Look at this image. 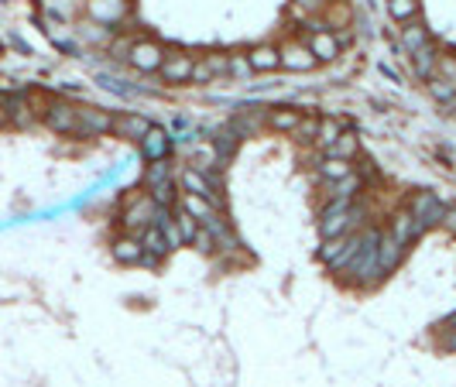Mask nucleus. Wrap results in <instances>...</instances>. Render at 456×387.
<instances>
[{
	"label": "nucleus",
	"mask_w": 456,
	"mask_h": 387,
	"mask_svg": "<svg viewBox=\"0 0 456 387\" xmlns=\"http://www.w3.org/2000/svg\"><path fill=\"white\" fill-rule=\"evenodd\" d=\"M192 65H196V55L189 52H165V62H161L158 76L168 82V86H182L192 79Z\"/></svg>",
	"instance_id": "423d86ee"
},
{
	"label": "nucleus",
	"mask_w": 456,
	"mask_h": 387,
	"mask_svg": "<svg viewBox=\"0 0 456 387\" xmlns=\"http://www.w3.org/2000/svg\"><path fill=\"white\" fill-rule=\"evenodd\" d=\"M425 86H429L433 99H439V103H450L453 99L456 103V82H450V79H443V76H433V79H425Z\"/></svg>",
	"instance_id": "393cba45"
},
{
	"label": "nucleus",
	"mask_w": 456,
	"mask_h": 387,
	"mask_svg": "<svg viewBox=\"0 0 456 387\" xmlns=\"http://www.w3.org/2000/svg\"><path fill=\"white\" fill-rule=\"evenodd\" d=\"M168 178H172V172H168V158H165V161H151V168L144 172V185H148V192H151L155 185L168 182Z\"/></svg>",
	"instance_id": "a878e982"
},
{
	"label": "nucleus",
	"mask_w": 456,
	"mask_h": 387,
	"mask_svg": "<svg viewBox=\"0 0 456 387\" xmlns=\"http://www.w3.org/2000/svg\"><path fill=\"white\" fill-rule=\"evenodd\" d=\"M302 110H295V107H275V110H268V116H264V124L271 127V131H278V134H295L298 120H302Z\"/></svg>",
	"instance_id": "a211bd4d"
},
{
	"label": "nucleus",
	"mask_w": 456,
	"mask_h": 387,
	"mask_svg": "<svg viewBox=\"0 0 456 387\" xmlns=\"http://www.w3.org/2000/svg\"><path fill=\"white\" fill-rule=\"evenodd\" d=\"M175 227H179V233H182V240H185V244H192V240H196L199 219H192V216L185 213V209H179V206H175Z\"/></svg>",
	"instance_id": "bb28decb"
},
{
	"label": "nucleus",
	"mask_w": 456,
	"mask_h": 387,
	"mask_svg": "<svg viewBox=\"0 0 456 387\" xmlns=\"http://www.w3.org/2000/svg\"><path fill=\"white\" fill-rule=\"evenodd\" d=\"M227 76H234L237 82H247V79L254 76V69H251V62H247V55H230V65H227Z\"/></svg>",
	"instance_id": "c85d7f7f"
},
{
	"label": "nucleus",
	"mask_w": 456,
	"mask_h": 387,
	"mask_svg": "<svg viewBox=\"0 0 456 387\" xmlns=\"http://www.w3.org/2000/svg\"><path fill=\"white\" fill-rule=\"evenodd\" d=\"M110 254H114V261L117 264H141V257H144V247H141V236L138 233H120L110 240Z\"/></svg>",
	"instance_id": "f8f14e48"
},
{
	"label": "nucleus",
	"mask_w": 456,
	"mask_h": 387,
	"mask_svg": "<svg viewBox=\"0 0 456 387\" xmlns=\"http://www.w3.org/2000/svg\"><path fill=\"white\" fill-rule=\"evenodd\" d=\"M401 48L412 55V52H418V48H425L429 41H433V31H429V24L425 21H408V24H401Z\"/></svg>",
	"instance_id": "f3484780"
},
{
	"label": "nucleus",
	"mask_w": 456,
	"mask_h": 387,
	"mask_svg": "<svg viewBox=\"0 0 456 387\" xmlns=\"http://www.w3.org/2000/svg\"><path fill=\"white\" fill-rule=\"evenodd\" d=\"M443 202H439L436 192H412L408 199V213L416 216V223L422 227V233L429 230V227H439V219H443Z\"/></svg>",
	"instance_id": "39448f33"
},
{
	"label": "nucleus",
	"mask_w": 456,
	"mask_h": 387,
	"mask_svg": "<svg viewBox=\"0 0 456 387\" xmlns=\"http://www.w3.org/2000/svg\"><path fill=\"white\" fill-rule=\"evenodd\" d=\"M446 326H450V329H456V312L450 315V319H446Z\"/></svg>",
	"instance_id": "c9c22d12"
},
{
	"label": "nucleus",
	"mask_w": 456,
	"mask_h": 387,
	"mask_svg": "<svg viewBox=\"0 0 456 387\" xmlns=\"http://www.w3.org/2000/svg\"><path fill=\"white\" fill-rule=\"evenodd\" d=\"M45 127L52 131V134H72L76 137V127H80V116H76V103H69V99H52L48 107H45Z\"/></svg>",
	"instance_id": "20e7f679"
},
{
	"label": "nucleus",
	"mask_w": 456,
	"mask_h": 387,
	"mask_svg": "<svg viewBox=\"0 0 456 387\" xmlns=\"http://www.w3.org/2000/svg\"><path fill=\"white\" fill-rule=\"evenodd\" d=\"M86 11H89V18L97 21V24L117 31V24L127 18V11H131V0H89Z\"/></svg>",
	"instance_id": "1a4fd4ad"
},
{
	"label": "nucleus",
	"mask_w": 456,
	"mask_h": 387,
	"mask_svg": "<svg viewBox=\"0 0 456 387\" xmlns=\"http://www.w3.org/2000/svg\"><path fill=\"white\" fill-rule=\"evenodd\" d=\"M388 233L395 236L398 244H405V247H408L412 240H418V236H422V227H418L416 216L408 213V206H405V209H398V213L391 216V227H388Z\"/></svg>",
	"instance_id": "dca6fc26"
},
{
	"label": "nucleus",
	"mask_w": 456,
	"mask_h": 387,
	"mask_svg": "<svg viewBox=\"0 0 456 387\" xmlns=\"http://www.w3.org/2000/svg\"><path fill=\"white\" fill-rule=\"evenodd\" d=\"M408 58H412V69H416V76L422 79V82L436 76V69H439V48H436V41H429L425 48L412 52Z\"/></svg>",
	"instance_id": "aec40b11"
},
{
	"label": "nucleus",
	"mask_w": 456,
	"mask_h": 387,
	"mask_svg": "<svg viewBox=\"0 0 456 387\" xmlns=\"http://www.w3.org/2000/svg\"><path fill=\"white\" fill-rule=\"evenodd\" d=\"M124 58L138 72H158L161 62H165V45L155 38H138V41H131V48H127Z\"/></svg>",
	"instance_id": "7ed1b4c3"
},
{
	"label": "nucleus",
	"mask_w": 456,
	"mask_h": 387,
	"mask_svg": "<svg viewBox=\"0 0 456 387\" xmlns=\"http://www.w3.org/2000/svg\"><path fill=\"white\" fill-rule=\"evenodd\" d=\"M377 240H381V230H364V240H360V251L357 257L347 264V274H350V281L360 285V288H367L371 281L381 278V268H377Z\"/></svg>",
	"instance_id": "f257e3e1"
},
{
	"label": "nucleus",
	"mask_w": 456,
	"mask_h": 387,
	"mask_svg": "<svg viewBox=\"0 0 456 387\" xmlns=\"http://www.w3.org/2000/svg\"><path fill=\"white\" fill-rule=\"evenodd\" d=\"M439 227L456 236V206H446V209H443V219H439Z\"/></svg>",
	"instance_id": "473e14b6"
},
{
	"label": "nucleus",
	"mask_w": 456,
	"mask_h": 387,
	"mask_svg": "<svg viewBox=\"0 0 456 387\" xmlns=\"http://www.w3.org/2000/svg\"><path fill=\"white\" fill-rule=\"evenodd\" d=\"M357 151H360V141H357V134L354 131H343V134L326 148V155H333V158H347V161H354L357 158Z\"/></svg>",
	"instance_id": "b1692460"
},
{
	"label": "nucleus",
	"mask_w": 456,
	"mask_h": 387,
	"mask_svg": "<svg viewBox=\"0 0 456 387\" xmlns=\"http://www.w3.org/2000/svg\"><path fill=\"white\" fill-rule=\"evenodd\" d=\"M244 55H247V62H251L254 72H275V69H281V55H278L275 45H254V48L244 52Z\"/></svg>",
	"instance_id": "412c9836"
},
{
	"label": "nucleus",
	"mask_w": 456,
	"mask_h": 387,
	"mask_svg": "<svg viewBox=\"0 0 456 387\" xmlns=\"http://www.w3.org/2000/svg\"><path fill=\"white\" fill-rule=\"evenodd\" d=\"M388 14L398 24H408V21L422 18V0H388Z\"/></svg>",
	"instance_id": "5701e85b"
},
{
	"label": "nucleus",
	"mask_w": 456,
	"mask_h": 387,
	"mask_svg": "<svg viewBox=\"0 0 456 387\" xmlns=\"http://www.w3.org/2000/svg\"><path fill=\"white\" fill-rule=\"evenodd\" d=\"M443 347L450 349V353H456V329H450V336H446V343Z\"/></svg>",
	"instance_id": "f704fd0d"
},
{
	"label": "nucleus",
	"mask_w": 456,
	"mask_h": 387,
	"mask_svg": "<svg viewBox=\"0 0 456 387\" xmlns=\"http://www.w3.org/2000/svg\"><path fill=\"white\" fill-rule=\"evenodd\" d=\"M278 55H281V69H288V72H313L319 65V58L309 52L305 41H285L278 48Z\"/></svg>",
	"instance_id": "6e6552de"
},
{
	"label": "nucleus",
	"mask_w": 456,
	"mask_h": 387,
	"mask_svg": "<svg viewBox=\"0 0 456 387\" xmlns=\"http://www.w3.org/2000/svg\"><path fill=\"white\" fill-rule=\"evenodd\" d=\"M76 116H80V127H76V137H99L114 131V116L107 110H97V107H76Z\"/></svg>",
	"instance_id": "9d476101"
},
{
	"label": "nucleus",
	"mask_w": 456,
	"mask_h": 387,
	"mask_svg": "<svg viewBox=\"0 0 456 387\" xmlns=\"http://www.w3.org/2000/svg\"><path fill=\"white\" fill-rule=\"evenodd\" d=\"M179 209H185L192 219H199V227H210V223H217L223 216V206H217L213 199L196 192H179Z\"/></svg>",
	"instance_id": "0eeeda50"
},
{
	"label": "nucleus",
	"mask_w": 456,
	"mask_h": 387,
	"mask_svg": "<svg viewBox=\"0 0 456 387\" xmlns=\"http://www.w3.org/2000/svg\"><path fill=\"white\" fill-rule=\"evenodd\" d=\"M347 175H354V161H347V158L326 155L319 161V178H322V182H340V178H347Z\"/></svg>",
	"instance_id": "4be33fe9"
},
{
	"label": "nucleus",
	"mask_w": 456,
	"mask_h": 387,
	"mask_svg": "<svg viewBox=\"0 0 456 387\" xmlns=\"http://www.w3.org/2000/svg\"><path fill=\"white\" fill-rule=\"evenodd\" d=\"M401 257H405V244H398L388 230H381V240H377V268H381V274L395 271L401 264Z\"/></svg>",
	"instance_id": "4468645a"
},
{
	"label": "nucleus",
	"mask_w": 456,
	"mask_h": 387,
	"mask_svg": "<svg viewBox=\"0 0 456 387\" xmlns=\"http://www.w3.org/2000/svg\"><path fill=\"white\" fill-rule=\"evenodd\" d=\"M295 4L302 11H322V7H326V0H295Z\"/></svg>",
	"instance_id": "72a5a7b5"
},
{
	"label": "nucleus",
	"mask_w": 456,
	"mask_h": 387,
	"mask_svg": "<svg viewBox=\"0 0 456 387\" xmlns=\"http://www.w3.org/2000/svg\"><path fill=\"white\" fill-rule=\"evenodd\" d=\"M202 62L210 65L213 79H223L227 76V65H230V55H227V52H210V55H202Z\"/></svg>",
	"instance_id": "c756f323"
},
{
	"label": "nucleus",
	"mask_w": 456,
	"mask_h": 387,
	"mask_svg": "<svg viewBox=\"0 0 456 387\" xmlns=\"http://www.w3.org/2000/svg\"><path fill=\"white\" fill-rule=\"evenodd\" d=\"M292 137L305 141V144H309V141H316V137H319V120H316V116H302V120H298V127H295V134H292Z\"/></svg>",
	"instance_id": "7c9ffc66"
},
{
	"label": "nucleus",
	"mask_w": 456,
	"mask_h": 387,
	"mask_svg": "<svg viewBox=\"0 0 456 387\" xmlns=\"http://www.w3.org/2000/svg\"><path fill=\"white\" fill-rule=\"evenodd\" d=\"M141 151H144L148 161H165L168 151H172V137L165 134L161 127H151V131L144 134V141H141Z\"/></svg>",
	"instance_id": "6ab92c4d"
},
{
	"label": "nucleus",
	"mask_w": 456,
	"mask_h": 387,
	"mask_svg": "<svg viewBox=\"0 0 456 387\" xmlns=\"http://www.w3.org/2000/svg\"><path fill=\"white\" fill-rule=\"evenodd\" d=\"M151 131V120L148 116H141V114H120L114 116V134L124 137V141H144V134Z\"/></svg>",
	"instance_id": "2eb2a0df"
},
{
	"label": "nucleus",
	"mask_w": 456,
	"mask_h": 387,
	"mask_svg": "<svg viewBox=\"0 0 456 387\" xmlns=\"http://www.w3.org/2000/svg\"><path fill=\"white\" fill-rule=\"evenodd\" d=\"M340 134H343V127H340L337 120H319V137H316V141L322 144V148H330Z\"/></svg>",
	"instance_id": "2f4dec72"
},
{
	"label": "nucleus",
	"mask_w": 456,
	"mask_h": 387,
	"mask_svg": "<svg viewBox=\"0 0 456 387\" xmlns=\"http://www.w3.org/2000/svg\"><path fill=\"white\" fill-rule=\"evenodd\" d=\"M309 52L319 58V62H333L340 58V38L337 31H330V28H313V35H309Z\"/></svg>",
	"instance_id": "ddd939ff"
},
{
	"label": "nucleus",
	"mask_w": 456,
	"mask_h": 387,
	"mask_svg": "<svg viewBox=\"0 0 456 387\" xmlns=\"http://www.w3.org/2000/svg\"><path fill=\"white\" fill-rule=\"evenodd\" d=\"M350 244V233H343V236H330V240H322V247H319V261L322 264H330L333 257H337L343 247Z\"/></svg>",
	"instance_id": "cd10ccee"
},
{
	"label": "nucleus",
	"mask_w": 456,
	"mask_h": 387,
	"mask_svg": "<svg viewBox=\"0 0 456 387\" xmlns=\"http://www.w3.org/2000/svg\"><path fill=\"white\" fill-rule=\"evenodd\" d=\"M155 213H158V202L151 199L148 189H138L134 195L124 199V213H120V223L127 233H141L155 223Z\"/></svg>",
	"instance_id": "f03ea898"
},
{
	"label": "nucleus",
	"mask_w": 456,
	"mask_h": 387,
	"mask_svg": "<svg viewBox=\"0 0 456 387\" xmlns=\"http://www.w3.org/2000/svg\"><path fill=\"white\" fill-rule=\"evenodd\" d=\"M141 247H144V257H141V264H148V268H158L161 261L172 254V247H168V240H165V233L151 223L148 230H141Z\"/></svg>",
	"instance_id": "9b49d317"
}]
</instances>
